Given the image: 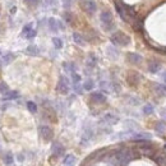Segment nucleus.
<instances>
[{"label":"nucleus","mask_w":166,"mask_h":166,"mask_svg":"<svg viewBox=\"0 0 166 166\" xmlns=\"http://www.w3.org/2000/svg\"><path fill=\"white\" fill-rule=\"evenodd\" d=\"M110 40H111V42L115 46H128L130 44V37L121 31L114 32L111 35V37H110Z\"/></svg>","instance_id":"nucleus-1"},{"label":"nucleus","mask_w":166,"mask_h":166,"mask_svg":"<svg viewBox=\"0 0 166 166\" xmlns=\"http://www.w3.org/2000/svg\"><path fill=\"white\" fill-rule=\"evenodd\" d=\"M100 19H101V23H102L104 28H105L106 31L113 30V27H114V22H113V14H111V13H110L109 10H104V12L101 13Z\"/></svg>","instance_id":"nucleus-2"},{"label":"nucleus","mask_w":166,"mask_h":166,"mask_svg":"<svg viewBox=\"0 0 166 166\" xmlns=\"http://www.w3.org/2000/svg\"><path fill=\"white\" fill-rule=\"evenodd\" d=\"M38 133H40L41 138H42L45 142H50V141H52V138H54V130L49 125H40Z\"/></svg>","instance_id":"nucleus-3"},{"label":"nucleus","mask_w":166,"mask_h":166,"mask_svg":"<svg viewBox=\"0 0 166 166\" xmlns=\"http://www.w3.org/2000/svg\"><path fill=\"white\" fill-rule=\"evenodd\" d=\"M56 90L61 95H68L69 93V81H68V78L65 76H60L59 82H58V86H56Z\"/></svg>","instance_id":"nucleus-4"},{"label":"nucleus","mask_w":166,"mask_h":166,"mask_svg":"<svg viewBox=\"0 0 166 166\" xmlns=\"http://www.w3.org/2000/svg\"><path fill=\"white\" fill-rule=\"evenodd\" d=\"M130 139H133L134 142H147V141L152 139V134L146 133V132H137L130 135Z\"/></svg>","instance_id":"nucleus-5"},{"label":"nucleus","mask_w":166,"mask_h":166,"mask_svg":"<svg viewBox=\"0 0 166 166\" xmlns=\"http://www.w3.org/2000/svg\"><path fill=\"white\" fill-rule=\"evenodd\" d=\"M82 8L85 9L88 14H95L97 10V4L93 0H82Z\"/></svg>","instance_id":"nucleus-6"},{"label":"nucleus","mask_w":166,"mask_h":166,"mask_svg":"<svg viewBox=\"0 0 166 166\" xmlns=\"http://www.w3.org/2000/svg\"><path fill=\"white\" fill-rule=\"evenodd\" d=\"M64 152H65V148H64V146H63L60 142H54V143H52L51 154H52L54 157H56V159L61 157V156L64 155Z\"/></svg>","instance_id":"nucleus-7"},{"label":"nucleus","mask_w":166,"mask_h":166,"mask_svg":"<svg viewBox=\"0 0 166 166\" xmlns=\"http://www.w3.org/2000/svg\"><path fill=\"white\" fill-rule=\"evenodd\" d=\"M119 121V118L111 113H107L102 116V123L106 124V125H114V124H116Z\"/></svg>","instance_id":"nucleus-8"},{"label":"nucleus","mask_w":166,"mask_h":166,"mask_svg":"<svg viewBox=\"0 0 166 166\" xmlns=\"http://www.w3.org/2000/svg\"><path fill=\"white\" fill-rule=\"evenodd\" d=\"M127 59H128V61L129 63H132V64H141L142 63V60H143V58H142V55H139V54H137V52H128L127 54Z\"/></svg>","instance_id":"nucleus-9"},{"label":"nucleus","mask_w":166,"mask_h":166,"mask_svg":"<svg viewBox=\"0 0 166 166\" xmlns=\"http://www.w3.org/2000/svg\"><path fill=\"white\" fill-rule=\"evenodd\" d=\"M115 9H116V12L119 13L120 18H121L124 22H128V21H129V16H128V13H127L125 8H124V5H121V4L116 3V4H115Z\"/></svg>","instance_id":"nucleus-10"},{"label":"nucleus","mask_w":166,"mask_h":166,"mask_svg":"<svg viewBox=\"0 0 166 166\" xmlns=\"http://www.w3.org/2000/svg\"><path fill=\"white\" fill-rule=\"evenodd\" d=\"M91 100L96 104H104V102H106V96L102 92H92Z\"/></svg>","instance_id":"nucleus-11"},{"label":"nucleus","mask_w":166,"mask_h":166,"mask_svg":"<svg viewBox=\"0 0 166 166\" xmlns=\"http://www.w3.org/2000/svg\"><path fill=\"white\" fill-rule=\"evenodd\" d=\"M160 69H161V64H160V61H157V60H149L148 61V71H149V73H159L160 72Z\"/></svg>","instance_id":"nucleus-12"},{"label":"nucleus","mask_w":166,"mask_h":166,"mask_svg":"<svg viewBox=\"0 0 166 166\" xmlns=\"http://www.w3.org/2000/svg\"><path fill=\"white\" fill-rule=\"evenodd\" d=\"M19 97V92L18 91H9L5 95H3V101H12V100H17Z\"/></svg>","instance_id":"nucleus-13"},{"label":"nucleus","mask_w":166,"mask_h":166,"mask_svg":"<svg viewBox=\"0 0 166 166\" xmlns=\"http://www.w3.org/2000/svg\"><path fill=\"white\" fill-rule=\"evenodd\" d=\"M47 26H49V30L51 32H58L60 28H59V23L55 18H49L47 21Z\"/></svg>","instance_id":"nucleus-14"},{"label":"nucleus","mask_w":166,"mask_h":166,"mask_svg":"<svg viewBox=\"0 0 166 166\" xmlns=\"http://www.w3.org/2000/svg\"><path fill=\"white\" fill-rule=\"evenodd\" d=\"M24 52L27 55H30V56H37V55L40 54V49L36 45H30V46H27V49L24 50Z\"/></svg>","instance_id":"nucleus-15"},{"label":"nucleus","mask_w":166,"mask_h":166,"mask_svg":"<svg viewBox=\"0 0 166 166\" xmlns=\"http://www.w3.org/2000/svg\"><path fill=\"white\" fill-rule=\"evenodd\" d=\"M155 130L159 133V134H165L166 133V123L164 120H159L156 124H155Z\"/></svg>","instance_id":"nucleus-16"},{"label":"nucleus","mask_w":166,"mask_h":166,"mask_svg":"<svg viewBox=\"0 0 166 166\" xmlns=\"http://www.w3.org/2000/svg\"><path fill=\"white\" fill-rule=\"evenodd\" d=\"M73 41H74L77 45H79V46H86V40H85V37H83L81 33H78V32H74L73 33Z\"/></svg>","instance_id":"nucleus-17"},{"label":"nucleus","mask_w":166,"mask_h":166,"mask_svg":"<svg viewBox=\"0 0 166 166\" xmlns=\"http://www.w3.org/2000/svg\"><path fill=\"white\" fill-rule=\"evenodd\" d=\"M63 68H64V71L65 72H68V73H74L76 71H77V66H76V64L74 63H72V61H64L63 63Z\"/></svg>","instance_id":"nucleus-18"},{"label":"nucleus","mask_w":166,"mask_h":166,"mask_svg":"<svg viewBox=\"0 0 166 166\" xmlns=\"http://www.w3.org/2000/svg\"><path fill=\"white\" fill-rule=\"evenodd\" d=\"M97 61H99V60H97V56H96L95 54L91 52V54L88 55V58H87V61H86V63H87V66L95 68L96 65H97Z\"/></svg>","instance_id":"nucleus-19"},{"label":"nucleus","mask_w":166,"mask_h":166,"mask_svg":"<svg viewBox=\"0 0 166 166\" xmlns=\"http://www.w3.org/2000/svg\"><path fill=\"white\" fill-rule=\"evenodd\" d=\"M16 59V55L13 54V52H8V54H5L4 56H3V59H2V64L3 65H8V64H10L13 60Z\"/></svg>","instance_id":"nucleus-20"},{"label":"nucleus","mask_w":166,"mask_h":166,"mask_svg":"<svg viewBox=\"0 0 166 166\" xmlns=\"http://www.w3.org/2000/svg\"><path fill=\"white\" fill-rule=\"evenodd\" d=\"M76 161H77V160H76V156L72 155V154H69V155H66V156L64 157L63 164H64V166H73Z\"/></svg>","instance_id":"nucleus-21"},{"label":"nucleus","mask_w":166,"mask_h":166,"mask_svg":"<svg viewBox=\"0 0 166 166\" xmlns=\"http://www.w3.org/2000/svg\"><path fill=\"white\" fill-rule=\"evenodd\" d=\"M3 160H4V164L7 166H10L13 162H14V156H13L12 152H7V154L4 155V157H3Z\"/></svg>","instance_id":"nucleus-22"},{"label":"nucleus","mask_w":166,"mask_h":166,"mask_svg":"<svg viewBox=\"0 0 166 166\" xmlns=\"http://www.w3.org/2000/svg\"><path fill=\"white\" fill-rule=\"evenodd\" d=\"M93 87H95V82H93V79H91V78L86 79L85 83H83V90H85V91H92Z\"/></svg>","instance_id":"nucleus-23"},{"label":"nucleus","mask_w":166,"mask_h":166,"mask_svg":"<svg viewBox=\"0 0 166 166\" xmlns=\"http://www.w3.org/2000/svg\"><path fill=\"white\" fill-rule=\"evenodd\" d=\"M142 111H143V114H144V115H151V114H154L155 107H154V105H152V104H147V105H144V106H143Z\"/></svg>","instance_id":"nucleus-24"},{"label":"nucleus","mask_w":166,"mask_h":166,"mask_svg":"<svg viewBox=\"0 0 166 166\" xmlns=\"http://www.w3.org/2000/svg\"><path fill=\"white\" fill-rule=\"evenodd\" d=\"M155 91L160 96H166V85H156Z\"/></svg>","instance_id":"nucleus-25"},{"label":"nucleus","mask_w":166,"mask_h":166,"mask_svg":"<svg viewBox=\"0 0 166 166\" xmlns=\"http://www.w3.org/2000/svg\"><path fill=\"white\" fill-rule=\"evenodd\" d=\"M26 106H27V110H28L30 113H32V114L37 113V105H36L33 101H27Z\"/></svg>","instance_id":"nucleus-26"},{"label":"nucleus","mask_w":166,"mask_h":166,"mask_svg":"<svg viewBox=\"0 0 166 166\" xmlns=\"http://www.w3.org/2000/svg\"><path fill=\"white\" fill-rule=\"evenodd\" d=\"M52 45H54L55 49L60 50V49L63 47V40H61L60 37H54V38H52Z\"/></svg>","instance_id":"nucleus-27"},{"label":"nucleus","mask_w":166,"mask_h":166,"mask_svg":"<svg viewBox=\"0 0 166 166\" xmlns=\"http://www.w3.org/2000/svg\"><path fill=\"white\" fill-rule=\"evenodd\" d=\"M10 90H9V86H8V83L7 82H4V81H2L0 82V93L2 95H5L7 92H9Z\"/></svg>","instance_id":"nucleus-28"},{"label":"nucleus","mask_w":166,"mask_h":166,"mask_svg":"<svg viewBox=\"0 0 166 166\" xmlns=\"http://www.w3.org/2000/svg\"><path fill=\"white\" fill-rule=\"evenodd\" d=\"M100 88L102 91H105V92H109L110 90H111V85H110L109 82H106V81H101L100 82Z\"/></svg>","instance_id":"nucleus-29"},{"label":"nucleus","mask_w":166,"mask_h":166,"mask_svg":"<svg viewBox=\"0 0 166 166\" xmlns=\"http://www.w3.org/2000/svg\"><path fill=\"white\" fill-rule=\"evenodd\" d=\"M32 23H27L24 27H23V30H22V36H24V35H27V33H28L30 31H32L33 28H32Z\"/></svg>","instance_id":"nucleus-30"},{"label":"nucleus","mask_w":166,"mask_h":166,"mask_svg":"<svg viewBox=\"0 0 166 166\" xmlns=\"http://www.w3.org/2000/svg\"><path fill=\"white\" fill-rule=\"evenodd\" d=\"M63 18H64V21L68 23V24H71L72 22H73V17H72V14L69 12H65L64 14H63Z\"/></svg>","instance_id":"nucleus-31"},{"label":"nucleus","mask_w":166,"mask_h":166,"mask_svg":"<svg viewBox=\"0 0 166 166\" xmlns=\"http://www.w3.org/2000/svg\"><path fill=\"white\" fill-rule=\"evenodd\" d=\"M82 79V77L78 74V73H72V82H73V85H76V83H79Z\"/></svg>","instance_id":"nucleus-32"},{"label":"nucleus","mask_w":166,"mask_h":166,"mask_svg":"<svg viewBox=\"0 0 166 166\" xmlns=\"http://www.w3.org/2000/svg\"><path fill=\"white\" fill-rule=\"evenodd\" d=\"M73 88H74V92L78 93V95H82L83 93V86H81L79 83H76V85H73Z\"/></svg>","instance_id":"nucleus-33"},{"label":"nucleus","mask_w":166,"mask_h":166,"mask_svg":"<svg viewBox=\"0 0 166 166\" xmlns=\"http://www.w3.org/2000/svg\"><path fill=\"white\" fill-rule=\"evenodd\" d=\"M36 35H37L36 30H32V31H30L27 35H24L23 37H24V38H27V40H32V38H35V37H36Z\"/></svg>","instance_id":"nucleus-34"},{"label":"nucleus","mask_w":166,"mask_h":166,"mask_svg":"<svg viewBox=\"0 0 166 166\" xmlns=\"http://www.w3.org/2000/svg\"><path fill=\"white\" fill-rule=\"evenodd\" d=\"M24 2L28 4V5H36V4H38V0H24Z\"/></svg>","instance_id":"nucleus-35"},{"label":"nucleus","mask_w":166,"mask_h":166,"mask_svg":"<svg viewBox=\"0 0 166 166\" xmlns=\"http://www.w3.org/2000/svg\"><path fill=\"white\" fill-rule=\"evenodd\" d=\"M55 3H56V0H45V4L46 5H54Z\"/></svg>","instance_id":"nucleus-36"},{"label":"nucleus","mask_w":166,"mask_h":166,"mask_svg":"<svg viewBox=\"0 0 166 166\" xmlns=\"http://www.w3.org/2000/svg\"><path fill=\"white\" fill-rule=\"evenodd\" d=\"M161 79L165 82V85H166V71H164V72L161 73Z\"/></svg>","instance_id":"nucleus-37"},{"label":"nucleus","mask_w":166,"mask_h":166,"mask_svg":"<svg viewBox=\"0 0 166 166\" xmlns=\"http://www.w3.org/2000/svg\"><path fill=\"white\" fill-rule=\"evenodd\" d=\"M107 52H113V47H109V49H107ZM116 55H118V52L115 51L114 55H111V56H113V58H116Z\"/></svg>","instance_id":"nucleus-38"},{"label":"nucleus","mask_w":166,"mask_h":166,"mask_svg":"<svg viewBox=\"0 0 166 166\" xmlns=\"http://www.w3.org/2000/svg\"><path fill=\"white\" fill-rule=\"evenodd\" d=\"M160 114H161V116H162L164 119H166V109H162L161 111H160Z\"/></svg>","instance_id":"nucleus-39"},{"label":"nucleus","mask_w":166,"mask_h":166,"mask_svg":"<svg viewBox=\"0 0 166 166\" xmlns=\"http://www.w3.org/2000/svg\"><path fill=\"white\" fill-rule=\"evenodd\" d=\"M17 159L19 160V162H23V160H24V157H23V155H22V154H19V155H17Z\"/></svg>","instance_id":"nucleus-40"},{"label":"nucleus","mask_w":166,"mask_h":166,"mask_svg":"<svg viewBox=\"0 0 166 166\" xmlns=\"http://www.w3.org/2000/svg\"><path fill=\"white\" fill-rule=\"evenodd\" d=\"M161 51H162V52H165V54H166V47H164V49H161Z\"/></svg>","instance_id":"nucleus-41"},{"label":"nucleus","mask_w":166,"mask_h":166,"mask_svg":"<svg viewBox=\"0 0 166 166\" xmlns=\"http://www.w3.org/2000/svg\"><path fill=\"white\" fill-rule=\"evenodd\" d=\"M164 148H165V149H166V144H165V146H164Z\"/></svg>","instance_id":"nucleus-42"}]
</instances>
